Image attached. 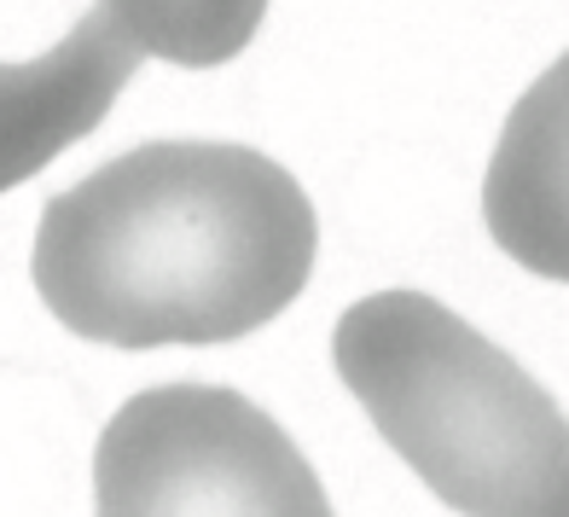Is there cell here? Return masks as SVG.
<instances>
[{
  "instance_id": "277c9868",
  "label": "cell",
  "mask_w": 569,
  "mask_h": 517,
  "mask_svg": "<svg viewBox=\"0 0 569 517\" xmlns=\"http://www.w3.org/2000/svg\"><path fill=\"white\" fill-rule=\"evenodd\" d=\"M140 47L122 36V23L93 0L76 30L53 41L41 59L0 64V192L36 180L47 163L88 140L117 93L134 82Z\"/></svg>"
},
{
  "instance_id": "6da1fadb",
  "label": "cell",
  "mask_w": 569,
  "mask_h": 517,
  "mask_svg": "<svg viewBox=\"0 0 569 517\" xmlns=\"http://www.w3.org/2000/svg\"><path fill=\"white\" fill-rule=\"evenodd\" d=\"M315 203L256 146L151 140L47 198L36 291L88 344H232L279 320L315 274Z\"/></svg>"
},
{
  "instance_id": "3957f363",
  "label": "cell",
  "mask_w": 569,
  "mask_h": 517,
  "mask_svg": "<svg viewBox=\"0 0 569 517\" xmlns=\"http://www.w3.org/2000/svg\"><path fill=\"white\" fill-rule=\"evenodd\" d=\"M93 517H338L315 465L256 401L158 384L111 412L93 448Z\"/></svg>"
},
{
  "instance_id": "7a4b0ae2",
  "label": "cell",
  "mask_w": 569,
  "mask_h": 517,
  "mask_svg": "<svg viewBox=\"0 0 569 517\" xmlns=\"http://www.w3.org/2000/svg\"><path fill=\"white\" fill-rule=\"evenodd\" d=\"M331 367L430 495L459 517H569L563 407L425 291L343 308Z\"/></svg>"
},
{
  "instance_id": "8992f818",
  "label": "cell",
  "mask_w": 569,
  "mask_h": 517,
  "mask_svg": "<svg viewBox=\"0 0 569 517\" xmlns=\"http://www.w3.org/2000/svg\"><path fill=\"white\" fill-rule=\"evenodd\" d=\"M106 12L140 53L180 70H216L256 41L268 0H106Z\"/></svg>"
},
{
  "instance_id": "5b68a950",
  "label": "cell",
  "mask_w": 569,
  "mask_h": 517,
  "mask_svg": "<svg viewBox=\"0 0 569 517\" xmlns=\"http://www.w3.org/2000/svg\"><path fill=\"white\" fill-rule=\"evenodd\" d=\"M488 232L529 274L563 279V59L523 93L482 187Z\"/></svg>"
}]
</instances>
